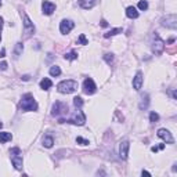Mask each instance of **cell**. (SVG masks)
Here are the masks:
<instances>
[{
  "label": "cell",
  "instance_id": "ba28073f",
  "mask_svg": "<svg viewBox=\"0 0 177 177\" xmlns=\"http://www.w3.org/2000/svg\"><path fill=\"white\" fill-rule=\"evenodd\" d=\"M65 112H68V105H67V104H64L61 101H57L53 105V111H51V113H53L54 116L60 118L62 113H65Z\"/></svg>",
  "mask_w": 177,
  "mask_h": 177
},
{
  "label": "cell",
  "instance_id": "cb8c5ba5",
  "mask_svg": "<svg viewBox=\"0 0 177 177\" xmlns=\"http://www.w3.org/2000/svg\"><path fill=\"white\" fill-rule=\"evenodd\" d=\"M76 58H78V53L76 51H69V53L65 54V60L72 61V60H76Z\"/></svg>",
  "mask_w": 177,
  "mask_h": 177
},
{
  "label": "cell",
  "instance_id": "8fae6325",
  "mask_svg": "<svg viewBox=\"0 0 177 177\" xmlns=\"http://www.w3.org/2000/svg\"><path fill=\"white\" fill-rule=\"evenodd\" d=\"M158 137L162 138V140H165L168 144H173V143H174V138H173L172 133L169 130H166V129H159L158 130Z\"/></svg>",
  "mask_w": 177,
  "mask_h": 177
},
{
  "label": "cell",
  "instance_id": "74e56055",
  "mask_svg": "<svg viewBox=\"0 0 177 177\" xmlns=\"http://www.w3.org/2000/svg\"><path fill=\"white\" fill-rule=\"evenodd\" d=\"M2 127H3V123H2V122H0V129H2Z\"/></svg>",
  "mask_w": 177,
  "mask_h": 177
},
{
  "label": "cell",
  "instance_id": "ac0fdd59",
  "mask_svg": "<svg viewBox=\"0 0 177 177\" xmlns=\"http://www.w3.org/2000/svg\"><path fill=\"white\" fill-rule=\"evenodd\" d=\"M13 138V134L8 133V131H2L0 133V143H7Z\"/></svg>",
  "mask_w": 177,
  "mask_h": 177
},
{
  "label": "cell",
  "instance_id": "f1b7e54d",
  "mask_svg": "<svg viewBox=\"0 0 177 177\" xmlns=\"http://www.w3.org/2000/svg\"><path fill=\"white\" fill-rule=\"evenodd\" d=\"M76 143L80 144V145H87L89 140H86V138H83V137H76Z\"/></svg>",
  "mask_w": 177,
  "mask_h": 177
},
{
  "label": "cell",
  "instance_id": "d6986e66",
  "mask_svg": "<svg viewBox=\"0 0 177 177\" xmlns=\"http://www.w3.org/2000/svg\"><path fill=\"white\" fill-rule=\"evenodd\" d=\"M53 144H54V138L51 136H44L43 137V145L46 148H51L53 147Z\"/></svg>",
  "mask_w": 177,
  "mask_h": 177
},
{
  "label": "cell",
  "instance_id": "3957f363",
  "mask_svg": "<svg viewBox=\"0 0 177 177\" xmlns=\"http://www.w3.org/2000/svg\"><path fill=\"white\" fill-rule=\"evenodd\" d=\"M64 122L82 126V124H85V122H86V116H85V113L80 111V108H79L78 111H75L74 115H72L71 118H67V119H60V123H64Z\"/></svg>",
  "mask_w": 177,
  "mask_h": 177
},
{
  "label": "cell",
  "instance_id": "52a82bcc",
  "mask_svg": "<svg viewBox=\"0 0 177 177\" xmlns=\"http://www.w3.org/2000/svg\"><path fill=\"white\" fill-rule=\"evenodd\" d=\"M96 90H97V86L94 80L91 78H86L85 82H83V91H85V94H94Z\"/></svg>",
  "mask_w": 177,
  "mask_h": 177
},
{
  "label": "cell",
  "instance_id": "9a60e30c",
  "mask_svg": "<svg viewBox=\"0 0 177 177\" xmlns=\"http://www.w3.org/2000/svg\"><path fill=\"white\" fill-rule=\"evenodd\" d=\"M126 15L129 17V18H131V19H136V18H138V15H140V14H138L136 7L130 6V7H127V8H126Z\"/></svg>",
  "mask_w": 177,
  "mask_h": 177
},
{
  "label": "cell",
  "instance_id": "d590c367",
  "mask_svg": "<svg viewBox=\"0 0 177 177\" xmlns=\"http://www.w3.org/2000/svg\"><path fill=\"white\" fill-rule=\"evenodd\" d=\"M141 174H145V176H151V173H148L147 170H143V172H141Z\"/></svg>",
  "mask_w": 177,
  "mask_h": 177
},
{
  "label": "cell",
  "instance_id": "7a4b0ae2",
  "mask_svg": "<svg viewBox=\"0 0 177 177\" xmlns=\"http://www.w3.org/2000/svg\"><path fill=\"white\" fill-rule=\"evenodd\" d=\"M19 108L22 111H36L37 109V102H36V100L33 98V96L28 93V94H24L22 98H21Z\"/></svg>",
  "mask_w": 177,
  "mask_h": 177
},
{
  "label": "cell",
  "instance_id": "5bb4252c",
  "mask_svg": "<svg viewBox=\"0 0 177 177\" xmlns=\"http://www.w3.org/2000/svg\"><path fill=\"white\" fill-rule=\"evenodd\" d=\"M141 86H143V74H141V72H137L134 79H133V89L138 91V90L141 89Z\"/></svg>",
  "mask_w": 177,
  "mask_h": 177
},
{
  "label": "cell",
  "instance_id": "d4e9b609",
  "mask_svg": "<svg viewBox=\"0 0 177 177\" xmlns=\"http://www.w3.org/2000/svg\"><path fill=\"white\" fill-rule=\"evenodd\" d=\"M74 105L76 107V108H82V105H83V98L82 97H75L74 98Z\"/></svg>",
  "mask_w": 177,
  "mask_h": 177
},
{
  "label": "cell",
  "instance_id": "484cf974",
  "mask_svg": "<svg viewBox=\"0 0 177 177\" xmlns=\"http://www.w3.org/2000/svg\"><path fill=\"white\" fill-rule=\"evenodd\" d=\"M138 8H140L141 11H145V10L148 8V2L147 0H140V3H138Z\"/></svg>",
  "mask_w": 177,
  "mask_h": 177
},
{
  "label": "cell",
  "instance_id": "e575fe53",
  "mask_svg": "<svg viewBox=\"0 0 177 177\" xmlns=\"http://www.w3.org/2000/svg\"><path fill=\"white\" fill-rule=\"evenodd\" d=\"M29 78H30L29 75H25V76H22V80H29Z\"/></svg>",
  "mask_w": 177,
  "mask_h": 177
},
{
  "label": "cell",
  "instance_id": "2e32d148",
  "mask_svg": "<svg viewBox=\"0 0 177 177\" xmlns=\"http://www.w3.org/2000/svg\"><path fill=\"white\" fill-rule=\"evenodd\" d=\"M94 0H79V6L85 10H90L94 7Z\"/></svg>",
  "mask_w": 177,
  "mask_h": 177
},
{
  "label": "cell",
  "instance_id": "4dcf8cb0",
  "mask_svg": "<svg viewBox=\"0 0 177 177\" xmlns=\"http://www.w3.org/2000/svg\"><path fill=\"white\" fill-rule=\"evenodd\" d=\"M163 148H165V144H159V145H157V147H152L151 151L152 152H158L159 150H163Z\"/></svg>",
  "mask_w": 177,
  "mask_h": 177
},
{
  "label": "cell",
  "instance_id": "d6a6232c",
  "mask_svg": "<svg viewBox=\"0 0 177 177\" xmlns=\"http://www.w3.org/2000/svg\"><path fill=\"white\" fill-rule=\"evenodd\" d=\"M2 28H3V18L0 17V32H2ZM0 40H2V33H0Z\"/></svg>",
  "mask_w": 177,
  "mask_h": 177
},
{
  "label": "cell",
  "instance_id": "603a6c76",
  "mask_svg": "<svg viewBox=\"0 0 177 177\" xmlns=\"http://www.w3.org/2000/svg\"><path fill=\"white\" fill-rule=\"evenodd\" d=\"M24 50V44L21 43V41H18V43L15 44V50H14V54H15V57H19L21 53H22Z\"/></svg>",
  "mask_w": 177,
  "mask_h": 177
},
{
  "label": "cell",
  "instance_id": "8d00e7d4",
  "mask_svg": "<svg viewBox=\"0 0 177 177\" xmlns=\"http://www.w3.org/2000/svg\"><path fill=\"white\" fill-rule=\"evenodd\" d=\"M4 54H6V50H4V48H2V53H0V57H4Z\"/></svg>",
  "mask_w": 177,
  "mask_h": 177
},
{
  "label": "cell",
  "instance_id": "30bf717a",
  "mask_svg": "<svg viewBox=\"0 0 177 177\" xmlns=\"http://www.w3.org/2000/svg\"><path fill=\"white\" fill-rule=\"evenodd\" d=\"M24 30H25L26 36H30L32 33H35V25L26 14H24Z\"/></svg>",
  "mask_w": 177,
  "mask_h": 177
},
{
  "label": "cell",
  "instance_id": "9c48e42d",
  "mask_svg": "<svg viewBox=\"0 0 177 177\" xmlns=\"http://www.w3.org/2000/svg\"><path fill=\"white\" fill-rule=\"evenodd\" d=\"M74 26H75L74 21H71V19H62L61 24H60V32L62 35H67V33H69L72 29H74Z\"/></svg>",
  "mask_w": 177,
  "mask_h": 177
},
{
  "label": "cell",
  "instance_id": "4316f807",
  "mask_svg": "<svg viewBox=\"0 0 177 177\" xmlns=\"http://www.w3.org/2000/svg\"><path fill=\"white\" fill-rule=\"evenodd\" d=\"M159 120V115L155 111H152V112L150 113V122H152V123H155V122H158Z\"/></svg>",
  "mask_w": 177,
  "mask_h": 177
},
{
  "label": "cell",
  "instance_id": "7402d4cb",
  "mask_svg": "<svg viewBox=\"0 0 177 177\" xmlns=\"http://www.w3.org/2000/svg\"><path fill=\"white\" fill-rule=\"evenodd\" d=\"M122 32V28H115V29H111L109 32H107L105 35H104V37H111V36H115V35L120 33Z\"/></svg>",
  "mask_w": 177,
  "mask_h": 177
},
{
  "label": "cell",
  "instance_id": "83f0119b",
  "mask_svg": "<svg viewBox=\"0 0 177 177\" xmlns=\"http://www.w3.org/2000/svg\"><path fill=\"white\" fill-rule=\"evenodd\" d=\"M104 60H105V62H107V64H108V65H111V64H112V62H113V55L112 54H105V55H104Z\"/></svg>",
  "mask_w": 177,
  "mask_h": 177
},
{
  "label": "cell",
  "instance_id": "f546056e",
  "mask_svg": "<svg viewBox=\"0 0 177 177\" xmlns=\"http://www.w3.org/2000/svg\"><path fill=\"white\" fill-rule=\"evenodd\" d=\"M79 43H80V44H87L89 43V41H87V39H86V36H85V35H80V36H79Z\"/></svg>",
  "mask_w": 177,
  "mask_h": 177
},
{
  "label": "cell",
  "instance_id": "4fadbf2b",
  "mask_svg": "<svg viewBox=\"0 0 177 177\" xmlns=\"http://www.w3.org/2000/svg\"><path fill=\"white\" fill-rule=\"evenodd\" d=\"M41 10H43V13L46 14V15H51L54 11H55V4L51 2H47V0H44L43 3H41Z\"/></svg>",
  "mask_w": 177,
  "mask_h": 177
},
{
  "label": "cell",
  "instance_id": "e0dca14e",
  "mask_svg": "<svg viewBox=\"0 0 177 177\" xmlns=\"http://www.w3.org/2000/svg\"><path fill=\"white\" fill-rule=\"evenodd\" d=\"M51 86H53V82H51L48 78H44V79H41L40 80V89L48 90V89H51Z\"/></svg>",
  "mask_w": 177,
  "mask_h": 177
},
{
  "label": "cell",
  "instance_id": "8992f818",
  "mask_svg": "<svg viewBox=\"0 0 177 177\" xmlns=\"http://www.w3.org/2000/svg\"><path fill=\"white\" fill-rule=\"evenodd\" d=\"M161 24H162V26L174 30L177 28V17H176V14H169V15H166L165 18H162Z\"/></svg>",
  "mask_w": 177,
  "mask_h": 177
},
{
  "label": "cell",
  "instance_id": "6da1fadb",
  "mask_svg": "<svg viewBox=\"0 0 177 177\" xmlns=\"http://www.w3.org/2000/svg\"><path fill=\"white\" fill-rule=\"evenodd\" d=\"M57 90L62 94H71L78 90V82L74 79H68V80H62L61 83H58Z\"/></svg>",
  "mask_w": 177,
  "mask_h": 177
},
{
  "label": "cell",
  "instance_id": "7c38bea8",
  "mask_svg": "<svg viewBox=\"0 0 177 177\" xmlns=\"http://www.w3.org/2000/svg\"><path fill=\"white\" fill-rule=\"evenodd\" d=\"M129 148H130V143L127 140H124V141H122V143L119 144V157L122 159H127Z\"/></svg>",
  "mask_w": 177,
  "mask_h": 177
},
{
  "label": "cell",
  "instance_id": "277c9868",
  "mask_svg": "<svg viewBox=\"0 0 177 177\" xmlns=\"http://www.w3.org/2000/svg\"><path fill=\"white\" fill-rule=\"evenodd\" d=\"M10 154H11V162H13L14 168L17 170H21L22 169V155H21V150L18 147H14V148H11Z\"/></svg>",
  "mask_w": 177,
  "mask_h": 177
},
{
  "label": "cell",
  "instance_id": "44dd1931",
  "mask_svg": "<svg viewBox=\"0 0 177 177\" xmlns=\"http://www.w3.org/2000/svg\"><path fill=\"white\" fill-rule=\"evenodd\" d=\"M50 75L51 76H60L61 75V68L58 67V65H53V67L50 68Z\"/></svg>",
  "mask_w": 177,
  "mask_h": 177
},
{
  "label": "cell",
  "instance_id": "1f68e13d",
  "mask_svg": "<svg viewBox=\"0 0 177 177\" xmlns=\"http://www.w3.org/2000/svg\"><path fill=\"white\" fill-rule=\"evenodd\" d=\"M0 69H3V71H6L7 69V62L6 61H3L2 64H0Z\"/></svg>",
  "mask_w": 177,
  "mask_h": 177
},
{
  "label": "cell",
  "instance_id": "5b68a950",
  "mask_svg": "<svg viewBox=\"0 0 177 177\" xmlns=\"http://www.w3.org/2000/svg\"><path fill=\"white\" fill-rule=\"evenodd\" d=\"M165 50V41L159 37V35H154V40H152V51L154 54L161 55Z\"/></svg>",
  "mask_w": 177,
  "mask_h": 177
},
{
  "label": "cell",
  "instance_id": "ffe728a7",
  "mask_svg": "<svg viewBox=\"0 0 177 177\" xmlns=\"http://www.w3.org/2000/svg\"><path fill=\"white\" fill-rule=\"evenodd\" d=\"M143 101L140 102V109H147V107H148V104H150V96L148 94H145L143 96Z\"/></svg>",
  "mask_w": 177,
  "mask_h": 177
},
{
  "label": "cell",
  "instance_id": "f35d334b",
  "mask_svg": "<svg viewBox=\"0 0 177 177\" xmlns=\"http://www.w3.org/2000/svg\"><path fill=\"white\" fill-rule=\"evenodd\" d=\"M0 7H2V0H0Z\"/></svg>",
  "mask_w": 177,
  "mask_h": 177
},
{
  "label": "cell",
  "instance_id": "836d02e7",
  "mask_svg": "<svg viewBox=\"0 0 177 177\" xmlns=\"http://www.w3.org/2000/svg\"><path fill=\"white\" fill-rule=\"evenodd\" d=\"M101 26H104V28H105V26H108V22H107L105 19H102V21H101Z\"/></svg>",
  "mask_w": 177,
  "mask_h": 177
}]
</instances>
